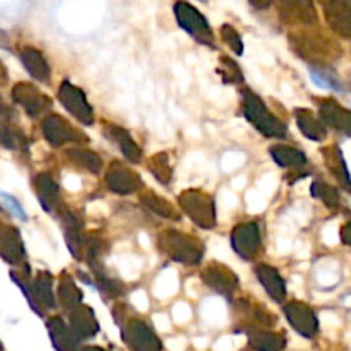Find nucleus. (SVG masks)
<instances>
[{
    "mask_svg": "<svg viewBox=\"0 0 351 351\" xmlns=\"http://www.w3.org/2000/svg\"><path fill=\"white\" fill-rule=\"evenodd\" d=\"M249 2L252 3L254 7H257V9H266V7L271 5L273 0H249Z\"/></svg>",
    "mask_w": 351,
    "mask_h": 351,
    "instance_id": "nucleus-5",
    "label": "nucleus"
},
{
    "mask_svg": "<svg viewBox=\"0 0 351 351\" xmlns=\"http://www.w3.org/2000/svg\"><path fill=\"white\" fill-rule=\"evenodd\" d=\"M175 16H177L180 26L199 41H208V43L211 41V29H209L208 21L191 3L184 2V0L175 3Z\"/></svg>",
    "mask_w": 351,
    "mask_h": 351,
    "instance_id": "nucleus-1",
    "label": "nucleus"
},
{
    "mask_svg": "<svg viewBox=\"0 0 351 351\" xmlns=\"http://www.w3.org/2000/svg\"><path fill=\"white\" fill-rule=\"evenodd\" d=\"M0 67H2V65H0Z\"/></svg>",
    "mask_w": 351,
    "mask_h": 351,
    "instance_id": "nucleus-6",
    "label": "nucleus"
},
{
    "mask_svg": "<svg viewBox=\"0 0 351 351\" xmlns=\"http://www.w3.org/2000/svg\"><path fill=\"white\" fill-rule=\"evenodd\" d=\"M329 21L336 26H351V0H319Z\"/></svg>",
    "mask_w": 351,
    "mask_h": 351,
    "instance_id": "nucleus-2",
    "label": "nucleus"
},
{
    "mask_svg": "<svg viewBox=\"0 0 351 351\" xmlns=\"http://www.w3.org/2000/svg\"><path fill=\"white\" fill-rule=\"evenodd\" d=\"M283 16L288 19L298 21V17L304 21H314L315 12L312 0H280Z\"/></svg>",
    "mask_w": 351,
    "mask_h": 351,
    "instance_id": "nucleus-3",
    "label": "nucleus"
},
{
    "mask_svg": "<svg viewBox=\"0 0 351 351\" xmlns=\"http://www.w3.org/2000/svg\"><path fill=\"white\" fill-rule=\"evenodd\" d=\"M0 197H2L3 201L9 202V208H12V211L16 213V215H19L21 219H26V215H24V211H23V209H21L19 202H17L16 199H12V197H10V195L3 194V192H0Z\"/></svg>",
    "mask_w": 351,
    "mask_h": 351,
    "instance_id": "nucleus-4",
    "label": "nucleus"
}]
</instances>
